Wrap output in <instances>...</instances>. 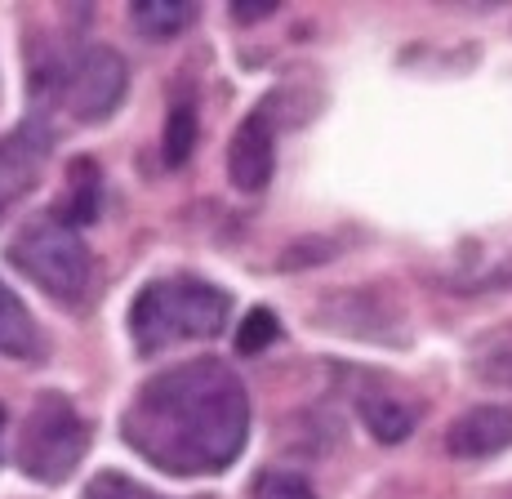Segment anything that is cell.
Here are the masks:
<instances>
[{
	"label": "cell",
	"mask_w": 512,
	"mask_h": 499,
	"mask_svg": "<svg viewBox=\"0 0 512 499\" xmlns=\"http://www.w3.org/2000/svg\"><path fill=\"white\" fill-rule=\"evenodd\" d=\"M130 18L143 36H152V41H170V36H179L183 27L196 18V5L192 0H134Z\"/></svg>",
	"instance_id": "cell-11"
},
{
	"label": "cell",
	"mask_w": 512,
	"mask_h": 499,
	"mask_svg": "<svg viewBox=\"0 0 512 499\" xmlns=\"http://www.w3.org/2000/svg\"><path fill=\"white\" fill-rule=\"evenodd\" d=\"M361 419H366V428L379 437L383 446H397V442H406V437L415 433V410H410L406 401L383 397V393L361 397Z\"/></svg>",
	"instance_id": "cell-10"
},
{
	"label": "cell",
	"mask_w": 512,
	"mask_h": 499,
	"mask_svg": "<svg viewBox=\"0 0 512 499\" xmlns=\"http://www.w3.org/2000/svg\"><path fill=\"white\" fill-rule=\"evenodd\" d=\"M254 499H317V491H312L299 473L268 468V473H259V482H254Z\"/></svg>",
	"instance_id": "cell-16"
},
{
	"label": "cell",
	"mask_w": 512,
	"mask_h": 499,
	"mask_svg": "<svg viewBox=\"0 0 512 499\" xmlns=\"http://www.w3.org/2000/svg\"><path fill=\"white\" fill-rule=\"evenodd\" d=\"M81 499H161V495H152L147 486L130 482V477H121V473H98L94 482L85 486Z\"/></svg>",
	"instance_id": "cell-17"
},
{
	"label": "cell",
	"mask_w": 512,
	"mask_h": 499,
	"mask_svg": "<svg viewBox=\"0 0 512 499\" xmlns=\"http://www.w3.org/2000/svg\"><path fill=\"white\" fill-rule=\"evenodd\" d=\"M0 352L18 361H41L45 357V339H41V326L36 317L23 308V299L0 281Z\"/></svg>",
	"instance_id": "cell-9"
},
{
	"label": "cell",
	"mask_w": 512,
	"mask_h": 499,
	"mask_svg": "<svg viewBox=\"0 0 512 499\" xmlns=\"http://www.w3.org/2000/svg\"><path fill=\"white\" fill-rule=\"evenodd\" d=\"M121 428L147 464L174 477L223 473L250 437V397L223 361H183L134 393Z\"/></svg>",
	"instance_id": "cell-1"
},
{
	"label": "cell",
	"mask_w": 512,
	"mask_h": 499,
	"mask_svg": "<svg viewBox=\"0 0 512 499\" xmlns=\"http://www.w3.org/2000/svg\"><path fill=\"white\" fill-rule=\"evenodd\" d=\"M5 254L49 299L81 303L85 290H90V250H85V241L76 237L67 219H54V214L32 219L27 228H18V237L9 241Z\"/></svg>",
	"instance_id": "cell-3"
},
{
	"label": "cell",
	"mask_w": 512,
	"mask_h": 499,
	"mask_svg": "<svg viewBox=\"0 0 512 499\" xmlns=\"http://www.w3.org/2000/svg\"><path fill=\"white\" fill-rule=\"evenodd\" d=\"M72 201H67V210H63V219H72V223H94L98 219V197H103V174H98V165L94 161H72Z\"/></svg>",
	"instance_id": "cell-13"
},
{
	"label": "cell",
	"mask_w": 512,
	"mask_h": 499,
	"mask_svg": "<svg viewBox=\"0 0 512 499\" xmlns=\"http://www.w3.org/2000/svg\"><path fill=\"white\" fill-rule=\"evenodd\" d=\"M0 424H5V410H0Z\"/></svg>",
	"instance_id": "cell-19"
},
{
	"label": "cell",
	"mask_w": 512,
	"mask_h": 499,
	"mask_svg": "<svg viewBox=\"0 0 512 499\" xmlns=\"http://www.w3.org/2000/svg\"><path fill=\"white\" fill-rule=\"evenodd\" d=\"M472 375L481 384L512 388V330H495L472 344Z\"/></svg>",
	"instance_id": "cell-12"
},
{
	"label": "cell",
	"mask_w": 512,
	"mask_h": 499,
	"mask_svg": "<svg viewBox=\"0 0 512 499\" xmlns=\"http://www.w3.org/2000/svg\"><path fill=\"white\" fill-rule=\"evenodd\" d=\"M450 455L459 459H490L512 446V406H477L459 415L446 433Z\"/></svg>",
	"instance_id": "cell-8"
},
{
	"label": "cell",
	"mask_w": 512,
	"mask_h": 499,
	"mask_svg": "<svg viewBox=\"0 0 512 499\" xmlns=\"http://www.w3.org/2000/svg\"><path fill=\"white\" fill-rule=\"evenodd\" d=\"M85 446H90V433H85L72 401L58 393H41L36 406L27 410L23 437H18V464L36 482L58 486L85 459Z\"/></svg>",
	"instance_id": "cell-4"
},
{
	"label": "cell",
	"mask_w": 512,
	"mask_h": 499,
	"mask_svg": "<svg viewBox=\"0 0 512 499\" xmlns=\"http://www.w3.org/2000/svg\"><path fill=\"white\" fill-rule=\"evenodd\" d=\"M272 14H277V0H236L232 5L236 23H259V18H272Z\"/></svg>",
	"instance_id": "cell-18"
},
{
	"label": "cell",
	"mask_w": 512,
	"mask_h": 499,
	"mask_svg": "<svg viewBox=\"0 0 512 499\" xmlns=\"http://www.w3.org/2000/svg\"><path fill=\"white\" fill-rule=\"evenodd\" d=\"M45 152H49V139L41 130H27V125L0 139V219L36 188Z\"/></svg>",
	"instance_id": "cell-7"
},
{
	"label": "cell",
	"mask_w": 512,
	"mask_h": 499,
	"mask_svg": "<svg viewBox=\"0 0 512 499\" xmlns=\"http://www.w3.org/2000/svg\"><path fill=\"white\" fill-rule=\"evenodd\" d=\"M196 107L179 99L165 116V139H161V152H165V165H187V156L196 148Z\"/></svg>",
	"instance_id": "cell-14"
},
{
	"label": "cell",
	"mask_w": 512,
	"mask_h": 499,
	"mask_svg": "<svg viewBox=\"0 0 512 499\" xmlns=\"http://www.w3.org/2000/svg\"><path fill=\"white\" fill-rule=\"evenodd\" d=\"M272 170H277V134L268 125V112H250L241 121V130L232 134L228 148V174L241 192H263L272 183Z\"/></svg>",
	"instance_id": "cell-6"
},
{
	"label": "cell",
	"mask_w": 512,
	"mask_h": 499,
	"mask_svg": "<svg viewBox=\"0 0 512 499\" xmlns=\"http://www.w3.org/2000/svg\"><path fill=\"white\" fill-rule=\"evenodd\" d=\"M232 303L219 286L196 277H165L143 286V295L130 308V335L143 357L165 352L192 339H214L228 326Z\"/></svg>",
	"instance_id": "cell-2"
},
{
	"label": "cell",
	"mask_w": 512,
	"mask_h": 499,
	"mask_svg": "<svg viewBox=\"0 0 512 499\" xmlns=\"http://www.w3.org/2000/svg\"><path fill=\"white\" fill-rule=\"evenodd\" d=\"M277 335H281L277 312L250 308V312H245V321H241V330H236V352H263Z\"/></svg>",
	"instance_id": "cell-15"
},
{
	"label": "cell",
	"mask_w": 512,
	"mask_h": 499,
	"mask_svg": "<svg viewBox=\"0 0 512 499\" xmlns=\"http://www.w3.org/2000/svg\"><path fill=\"white\" fill-rule=\"evenodd\" d=\"M54 90L76 121H103L116 112L125 94V58L107 45H90L63 63V72L54 76Z\"/></svg>",
	"instance_id": "cell-5"
}]
</instances>
